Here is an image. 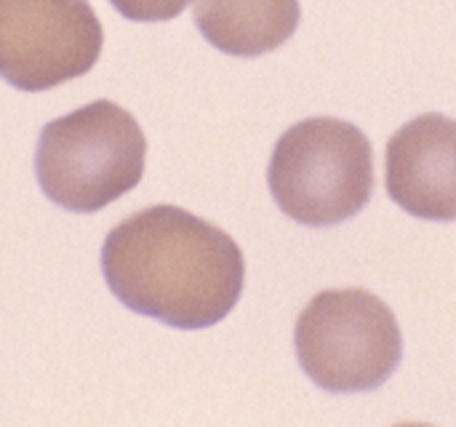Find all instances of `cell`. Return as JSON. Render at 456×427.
I'll return each instance as SVG.
<instances>
[{
    "mask_svg": "<svg viewBox=\"0 0 456 427\" xmlns=\"http://www.w3.org/2000/svg\"><path fill=\"white\" fill-rule=\"evenodd\" d=\"M395 427H433V425H428V423H403V425H395Z\"/></svg>",
    "mask_w": 456,
    "mask_h": 427,
    "instance_id": "9c48e42d",
    "label": "cell"
},
{
    "mask_svg": "<svg viewBox=\"0 0 456 427\" xmlns=\"http://www.w3.org/2000/svg\"><path fill=\"white\" fill-rule=\"evenodd\" d=\"M299 0H198L200 35L230 56H262L281 48L299 27Z\"/></svg>",
    "mask_w": 456,
    "mask_h": 427,
    "instance_id": "52a82bcc",
    "label": "cell"
},
{
    "mask_svg": "<svg viewBox=\"0 0 456 427\" xmlns=\"http://www.w3.org/2000/svg\"><path fill=\"white\" fill-rule=\"evenodd\" d=\"M305 374L329 393L382 388L403 358L393 310L366 289H329L310 300L294 329Z\"/></svg>",
    "mask_w": 456,
    "mask_h": 427,
    "instance_id": "277c9868",
    "label": "cell"
},
{
    "mask_svg": "<svg viewBox=\"0 0 456 427\" xmlns=\"http://www.w3.org/2000/svg\"><path fill=\"white\" fill-rule=\"evenodd\" d=\"M118 13L131 21H168L179 16L192 0H110Z\"/></svg>",
    "mask_w": 456,
    "mask_h": 427,
    "instance_id": "ba28073f",
    "label": "cell"
},
{
    "mask_svg": "<svg viewBox=\"0 0 456 427\" xmlns=\"http://www.w3.org/2000/svg\"><path fill=\"white\" fill-rule=\"evenodd\" d=\"M147 142L136 118L99 99L43 126L35 150L37 185L56 206L91 214L131 193L144 174Z\"/></svg>",
    "mask_w": 456,
    "mask_h": 427,
    "instance_id": "7a4b0ae2",
    "label": "cell"
},
{
    "mask_svg": "<svg viewBox=\"0 0 456 427\" xmlns=\"http://www.w3.org/2000/svg\"><path fill=\"white\" fill-rule=\"evenodd\" d=\"M102 273L128 310L192 332L232 313L246 259L216 225L179 206H150L107 233Z\"/></svg>",
    "mask_w": 456,
    "mask_h": 427,
    "instance_id": "6da1fadb",
    "label": "cell"
},
{
    "mask_svg": "<svg viewBox=\"0 0 456 427\" xmlns=\"http://www.w3.org/2000/svg\"><path fill=\"white\" fill-rule=\"evenodd\" d=\"M387 195L411 217L456 222V120L428 112L387 142Z\"/></svg>",
    "mask_w": 456,
    "mask_h": 427,
    "instance_id": "8992f818",
    "label": "cell"
},
{
    "mask_svg": "<svg viewBox=\"0 0 456 427\" xmlns=\"http://www.w3.org/2000/svg\"><path fill=\"white\" fill-rule=\"evenodd\" d=\"M104 32L88 0H0V78L48 91L86 75Z\"/></svg>",
    "mask_w": 456,
    "mask_h": 427,
    "instance_id": "5b68a950",
    "label": "cell"
},
{
    "mask_svg": "<svg viewBox=\"0 0 456 427\" xmlns=\"http://www.w3.org/2000/svg\"><path fill=\"white\" fill-rule=\"evenodd\" d=\"M267 185L278 209L307 227H331L361 214L374 195L369 136L339 118L294 123L275 144Z\"/></svg>",
    "mask_w": 456,
    "mask_h": 427,
    "instance_id": "3957f363",
    "label": "cell"
}]
</instances>
